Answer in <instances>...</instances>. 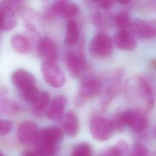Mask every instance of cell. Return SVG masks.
I'll return each instance as SVG.
<instances>
[{
  "instance_id": "22",
  "label": "cell",
  "mask_w": 156,
  "mask_h": 156,
  "mask_svg": "<svg viewBox=\"0 0 156 156\" xmlns=\"http://www.w3.org/2000/svg\"><path fill=\"white\" fill-rule=\"evenodd\" d=\"M129 151L127 141L123 139L119 140L115 144L106 150L101 156H125Z\"/></svg>"
},
{
  "instance_id": "29",
  "label": "cell",
  "mask_w": 156,
  "mask_h": 156,
  "mask_svg": "<svg viewBox=\"0 0 156 156\" xmlns=\"http://www.w3.org/2000/svg\"><path fill=\"white\" fill-rule=\"evenodd\" d=\"M22 156H41L37 151L27 150L23 152Z\"/></svg>"
},
{
  "instance_id": "8",
  "label": "cell",
  "mask_w": 156,
  "mask_h": 156,
  "mask_svg": "<svg viewBox=\"0 0 156 156\" xmlns=\"http://www.w3.org/2000/svg\"><path fill=\"white\" fill-rule=\"evenodd\" d=\"M130 29L133 35L141 39L156 38V20H135L132 21Z\"/></svg>"
},
{
  "instance_id": "13",
  "label": "cell",
  "mask_w": 156,
  "mask_h": 156,
  "mask_svg": "<svg viewBox=\"0 0 156 156\" xmlns=\"http://www.w3.org/2000/svg\"><path fill=\"white\" fill-rule=\"evenodd\" d=\"M51 10L54 14L68 18H73L79 13L77 5L69 0H54Z\"/></svg>"
},
{
  "instance_id": "3",
  "label": "cell",
  "mask_w": 156,
  "mask_h": 156,
  "mask_svg": "<svg viewBox=\"0 0 156 156\" xmlns=\"http://www.w3.org/2000/svg\"><path fill=\"white\" fill-rule=\"evenodd\" d=\"M123 75V71L121 69H118L107 72L101 80V93H102L103 95L101 101V108L102 110L105 109L119 91Z\"/></svg>"
},
{
  "instance_id": "28",
  "label": "cell",
  "mask_w": 156,
  "mask_h": 156,
  "mask_svg": "<svg viewBox=\"0 0 156 156\" xmlns=\"http://www.w3.org/2000/svg\"><path fill=\"white\" fill-rule=\"evenodd\" d=\"M114 0H93L94 4L100 9L108 10L112 8Z\"/></svg>"
},
{
  "instance_id": "23",
  "label": "cell",
  "mask_w": 156,
  "mask_h": 156,
  "mask_svg": "<svg viewBox=\"0 0 156 156\" xmlns=\"http://www.w3.org/2000/svg\"><path fill=\"white\" fill-rule=\"evenodd\" d=\"M115 24L119 30H128L130 29L132 21L128 13L126 11L118 12L114 18Z\"/></svg>"
},
{
  "instance_id": "12",
  "label": "cell",
  "mask_w": 156,
  "mask_h": 156,
  "mask_svg": "<svg viewBox=\"0 0 156 156\" xmlns=\"http://www.w3.org/2000/svg\"><path fill=\"white\" fill-rule=\"evenodd\" d=\"M38 129L37 124L32 121L22 122L17 130V138L19 142L24 145L34 144Z\"/></svg>"
},
{
  "instance_id": "9",
  "label": "cell",
  "mask_w": 156,
  "mask_h": 156,
  "mask_svg": "<svg viewBox=\"0 0 156 156\" xmlns=\"http://www.w3.org/2000/svg\"><path fill=\"white\" fill-rule=\"evenodd\" d=\"M102 82L101 80L97 78H89L85 79L80 85L77 104L80 105L84 101L93 98L101 93Z\"/></svg>"
},
{
  "instance_id": "7",
  "label": "cell",
  "mask_w": 156,
  "mask_h": 156,
  "mask_svg": "<svg viewBox=\"0 0 156 156\" xmlns=\"http://www.w3.org/2000/svg\"><path fill=\"white\" fill-rule=\"evenodd\" d=\"M146 113L134 108L122 112V118L124 125L128 126L135 132H140L144 130L147 125Z\"/></svg>"
},
{
  "instance_id": "25",
  "label": "cell",
  "mask_w": 156,
  "mask_h": 156,
  "mask_svg": "<svg viewBox=\"0 0 156 156\" xmlns=\"http://www.w3.org/2000/svg\"><path fill=\"white\" fill-rule=\"evenodd\" d=\"M129 156H149V151L144 146L137 144L132 149Z\"/></svg>"
},
{
  "instance_id": "21",
  "label": "cell",
  "mask_w": 156,
  "mask_h": 156,
  "mask_svg": "<svg viewBox=\"0 0 156 156\" xmlns=\"http://www.w3.org/2000/svg\"><path fill=\"white\" fill-rule=\"evenodd\" d=\"M49 103V95L45 91H40L37 97L31 104L35 113L40 115L43 113L48 107Z\"/></svg>"
},
{
  "instance_id": "35",
  "label": "cell",
  "mask_w": 156,
  "mask_h": 156,
  "mask_svg": "<svg viewBox=\"0 0 156 156\" xmlns=\"http://www.w3.org/2000/svg\"><path fill=\"white\" fill-rule=\"evenodd\" d=\"M155 135H156V128H155Z\"/></svg>"
},
{
  "instance_id": "1",
  "label": "cell",
  "mask_w": 156,
  "mask_h": 156,
  "mask_svg": "<svg viewBox=\"0 0 156 156\" xmlns=\"http://www.w3.org/2000/svg\"><path fill=\"white\" fill-rule=\"evenodd\" d=\"M124 91L127 101L134 108L145 112L152 108L154 98L152 90L142 77L135 76L128 79L125 83Z\"/></svg>"
},
{
  "instance_id": "16",
  "label": "cell",
  "mask_w": 156,
  "mask_h": 156,
  "mask_svg": "<svg viewBox=\"0 0 156 156\" xmlns=\"http://www.w3.org/2000/svg\"><path fill=\"white\" fill-rule=\"evenodd\" d=\"M67 104L66 98L63 95L55 97L50 104L47 110L48 118L52 121L60 120L64 113Z\"/></svg>"
},
{
  "instance_id": "6",
  "label": "cell",
  "mask_w": 156,
  "mask_h": 156,
  "mask_svg": "<svg viewBox=\"0 0 156 156\" xmlns=\"http://www.w3.org/2000/svg\"><path fill=\"white\" fill-rule=\"evenodd\" d=\"M40 68L44 80L51 87L60 88L65 84V75L56 63L43 62Z\"/></svg>"
},
{
  "instance_id": "14",
  "label": "cell",
  "mask_w": 156,
  "mask_h": 156,
  "mask_svg": "<svg viewBox=\"0 0 156 156\" xmlns=\"http://www.w3.org/2000/svg\"><path fill=\"white\" fill-rule=\"evenodd\" d=\"M66 63L71 74L76 77L82 75L87 68V64L83 57L72 51L66 53Z\"/></svg>"
},
{
  "instance_id": "30",
  "label": "cell",
  "mask_w": 156,
  "mask_h": 156,
  "mask_svg": "<svg viewBox=\"0 0 156 156\" xmlns=\"http://www.w3.org/2000/svg\"><path fill=\"white\" fill-rule=\"evenodd\" d=\"M116 2H118V3L121 4H122V5H126V4H128L131 0H114Z\"/></svg>"
},
{
  "instance_id": "31",
  "label": "cell",
  "mask_w": 156,
  "mask_h": 156,
  "mask_svg": "<svg viewBox=\"0 0 156 156\" xmlns=\"http://www.w3.org/2000/svg\"><path fill=\"white\" fill-rule=\"evenodd\" d=\"M2 26H3V20H2V15L1 11L0 10V30H2Z\"/></svg>"
},
{
  "instance_id": "2",
  "label": "cell",
  "mask_w": 156,
  "mask_h": 156,
  "mask_svg": "<svg viewBox=\"0 0 156 156\" xmlns=\"http://www.w3.org/2000/svg\"><path fill=\"white\" fill-rule=\"evenodd\" d=\"M63 138L62 130L57 127H48L38 130L34 145L41 156H55Z\"/></svg>"
},
{
  "instance_id": "26",
  "label": "cell",
  "mask_w": 156,
  "mask_h": 156,
  "mask_svg": "<svg viewBox=\"0 0 156 156\" xmlns=\"http://www.w3.org/2000/svg\"><path fill=\"white\" fill-rule=\"evenodd\" d=\"M112 122L115 129V131L121 132L123 130V127L125 126L122 118V113H119L114 116Z\"/></svg>"
},
{
  "instance_id": "17",
  "label": "cell",
  "mask_w": 156,
  "mask_h": 156,
  "mask_svg": "<svg viewBox=\"0 0 156 156\" xmlns=\"http://www.w3.org/2000/svg\"><path fill=\"white\" fill-rule=\"evenodd\" d=\"M63 127L65 133L69 137H75L79 130L78 118L73 110H69L63 118Z\"/></svg>"
},
{
  "instance_id": "34",
  "label": "cell",
  "mask_w": 156,
  "mask_h": 156,
  "mask_svg": "<svg viewBox=\"0 0 156 156\" xmlns=\"http://www.w3.org/2000/svg\"><path fill=\"white\" fill-rule=\"evenodd\" d=\"M0 156H5V155L3 154V153L1 151V150H0Z\"/></svg>"
},
{
  "instance_id": "20",
  "label": "cell",
  "mask_w": 156,
  "mask_h": 156,
  "mask_svg": "<svg viewBox=\"0 0 156 156\" xmlns=\"http://www.w3.org/2000/svg\"><path fill=\"white\" fill-rule=\"evenodd\" d=\"M10 43L15 51L20 54H27L31 49L28 38L21 34H15L11 37Z\"/></svg>"
},
{
  "instance_id": "32",
  "label": "cell",
  "mask_w": 156,
  "mask_h": 156,
  "mask_svg": "<svg viewBox=\"0 0 156 156\" xmlns=\"http://www.w3.org/2000/svg\"><path fill=\"white\" fill-rule=\"evenodd\" d=\"M152 65L153 67L154 68V69L156 70V59L152 60Z\"/></svg>"
},
{
  "instance_id": "19",
  "label": "cell",
  "mask_w": 156,
  "mask_h": 156,
  "mask_svg": "<svg viewBox=\"0 0 156 156\" xmlns=\"http://www.w3.org/2000/svg\"><path fill=\"white\" fill-rule=\"evenodd\" d=\"M79 40V30L77 22L74 20H69L66 25L65 43L73 46L76 45Z\"/></svg>"
},
{
  "instance_id": "11",
  "label": "cell",
  "mask_w": 156,
  "mask_h": 156,
  "mask_svg": "<svg viewBox=\"0 0 156 156\" xmlns=\"http://www.w3.org/2000/svg\"><path fill=\"white\" fill-rule=\"evenodd\" d=\"M37 51L43 62L56 63L58 57L57 48L55 43L50 38H41L37 44Z\"/></svg>"
},
{
  "instance_id": "18",
  "label": "cell",
  "mask_w": 156,
  "mask_h": 156,
  "mask_svg": "<svg viewBox=\"0 0 156 156\" xmlns=\"http://www.w3.org/2000/svg\"><path fill=\"white\" fill-rule=\"evenodd\" d=\"M0 10L3 20L2 30H9L13 29L17 24L15 12L2 0L0 3Z\"/></svg>"
},
{
  "instance_id": "4",
  "label": "cell",
  "mask_w": 156,
  "mask_h": 156,
  "mask_svg": "<svg viewBox=\"0 0 156 156\" xmlns=\"http://www.w3.org/2000/svg\"><path fill=\"white\" fill-rule=\"evenodd\" d=\"M90 132L94 140L104 141L112 136L115 129L111 119L102 116H95L91 119Z\"/></svg>"
},
{
  "instance_id": "24",
  "label": "cell",
  "mask_w": 156,
  "mask_h": 156,
  "mask_svg": "<svg viewBox=\"0 0 156 156\" xmlns=\"http://www.w3.org/2000/svg\"><path fill=\"white\" fill-rule=\"evenodd\" d=\"M71 156H92L91 146L87 143H80L74 147Z\"/></svg>"
},
{
  "instance_id": "5",
  "label": "cell",
  "mask_w": 156,
  "mask_h": 156,
  "mask_svg": "<svg viewBox=\"0 0 156 156\" xmlns=\"http://www.w3.org/2000/svg\"><path fill=\"white\" fill-rule=\"evenodd\" d=\"M113 40L107 34L99 33L94 36L89 44V52L95 58H104L109 57L113 49Z\"/></svg>"
},
{
  "instance_id": "15",
  "label": "cell",
  "mask_w": 156,
  "mask_h": 156,
  "mask_svg": "<svg viewBox=\"0 0 156 156\" xmlns=\"http://www.w3.org/2000/svg\"><path fill=\"white\" fill-rule=\"evenodd\" d=\"M113 44L119 49L124 51L134 50L137 46V41L129 30H119L113 37Z\"/></svg>"
},
{
  "instance_id": "10",
  "label": "cell",
  "mask_w": 156,
  "mask_h": 156,
  "mask_svg": "<svg viewBox=\"0 0 156 156\" xmlns=\"http://www.w3.org/2000/svg\"><path fill=\"white\" fill-rule=\"evenodd\" d=\"M11 79L13 85L21 91V94L37 87L35 77L23 69L15 71L12 74Z\"/></svg>"
},
{
  "instance_id": "33",
  "label": "cell",
  "mask_w": 156,
  "mask_h": 156,
  "mask_svg": "<svg viewBox=\"0 0 156 156\" xmlns=\"http://www.w3.org/2000/svg\"><path fill=\"white\" fill-rule=\"evenodd\" d=\"M151 156H156V151H155Z\"/></svg>"
},
{
  "instance_id": "27",
  "label": "cell",
  "mask_w": 156,
  "mask_h": 156,
  "mask_svg": "<svg viewBox=\"0 0 156 156\" xmlns=\"http://www.w3.org/2000/svg\"><path fill=\"white\" fill-rule=\"evenodd\" d=\"M13 124L9 120L0 119V136H4L9 133L12 129Z\"/></svg>"
}]
</instances>
